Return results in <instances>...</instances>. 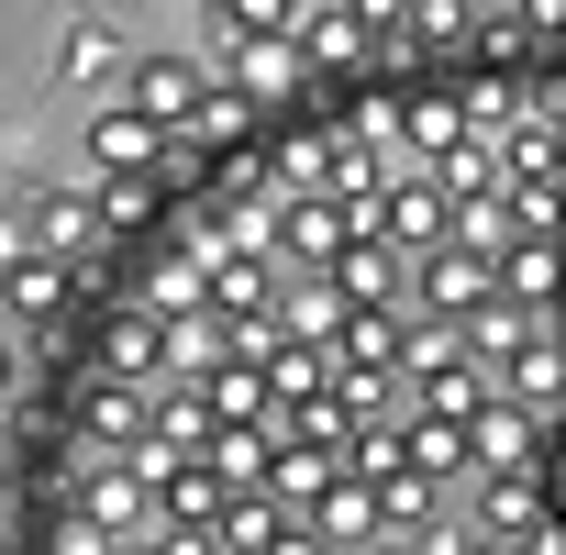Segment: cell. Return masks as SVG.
<instances>
[{"instance_id":"cell-1","label":"cell","mask_w":566,"mask_h":555,"mask_svg":"<svg viewBox=\"0 0 566 555\" xmlns=\"http://www.w3.org/2000/svg\"><path fill=\"white\" fill-rule=\"evenodd\" d=\"M478 478H489V489H478V522H467V533H478V544H533V555H544V544H555V511H544L555 467H544V455H511V467H478Z\"/></svg>"},{"instance_id":"cell-2","label":"cell","mask_w":566,"mask_h":555,"mask_svg":"<svg viewBox=\"0 0 566 555\" xmlns=\"http://www.w3.org/2000/svg\"><path fill=\"white\" fill-rule=\"evenodd\" d=\"M489 290H500L489 255H478V244H455V233H444V244H422V255H411V278H400V301H411V312H433V323H467Z\"/></svg>"},{"instance_id":"cell-3","label":"cell","mask_w":566,"mask_h":555,"mask_svg":"<svg viewBox=\"0 0 566 555\" xmlns=\"http://www.w3.org/2000/svg\"><path fill=\"white\" fill-rule=\"evenodd\" d=\"M290 56H301V78H356V67H378V34L345 12V0H301L290 12Z\"/></svg>"},{"instance_id":"cell-4","label":"cell","mask_w":566,"mask_h":555,"mask_svg":"<svg viewBox=\"0 0 566 555\" xmlns=\"http://www.w3.org/2000/svg\"><path fill=\"white\" fill-rule=\"evenodd\" d=\"M345 233H356V222H345V200H334V189H277V200H266V233H255V244H277L290 266H323V255H334Z\"/></svg>"},{"instance_id":"cell-5","label":"cell","mask_w":566,"mask_h":555,"mask_svg":"<svg viewBox=\"0 0 566 555\" xmlns=\"http://www.w3.org/2000/svg\"><path fill=\"white\" fill-rule=\"evenodd\" d=\"M145 389H156V378H112V367H90V378L67 389V422H78V444L123 455V444L145 433Z\"/></svg>"},{"instance_id":"cell-6","label":"cell","mask_w":566,"mask_h":555,"mask_svg":"<svg viewBox=\"0 0 566 555\" xmlns=\"http://www.w3.org/2000/svg\"><path fill=\"white\" fill-rule=\"evenodd\" d=\"M367 233H378L389 255H422V244H444V189H433V178H378V200H367Z\"/></svg>"},{"instance_id":"cell-7","label":"cell","mask_w":566,"mask_h":555,"mask_svg":"<svg viewBox=\"0 0 566 555\" xmlns=\"http://www.w3.org/2000/svg\"><path fill=\"white\" fill-rule=\"evenodd\" d=\"M211 67H222V90H244V101H290V90H301L290 34H211Z\"/></svg>"},{"instance_id":"cell-8","label":"cell","mask_w":566,"mask_h":555,"mask_svg":"<svg viewBox=\"0 0 566 555\" xmlns=\"http://www.w3.org/2000/svg\"><path fill=\"white\" fill-rule=\"evenodd\" d=\"M23 233L78 266V255L101 244V200H90V189H23Z\"/></svg>"},{"instance_id":"cell-9","label":"cell","mask_w":566,"mask_h":555,"mask_svg":"<svg viewBox=\"0 0 566 555\" xmlns=\"http://www.w3.org/2000/svg\"><path fill=\"white\" fill-rule=\"evenodd\" d=\"M78 156H90V178H134V167H156V156H167V123H145V112L123 101V112H101V123H90V145H78Z\"/></svg>"},{"instance_id":"cell-10","label":"cell","mask_w":566,"mask_h":555,"mask_svg":"<svg viewBox=\"0 0 566 555\" xmlns=\"http://www.w3.org/2000/svg\"><path fill=\"white\" fill-rule=\"evenodd\" d=\"M0 312H12V323H56V312H67V255L23 244L12 266H0Z\"/></svg>"},{"instance_id":"cell-11","label":"cell","mask_w":566,"mask_h":555,"mask_svg":"<svg viewBox=\"0 0 566 555\" xmlns=\"http://www.w3.org/2000/svg\"><path fill=\"white\" fill-rule=\"evenodd\" d=\"M323 367H334V345H301V334H266V345H255V378H266L277 411H301V400L323 389Z\"/></svg>"},{"instance_id":"cell-12","label":"cell","mask_w":566,"mask_h":555,"mask_svg":"<svg viewBox=\"0 0 566 555\" xmlns=\"http://www.w3.org/2000/svg\"><path fill=\"white\" fill-rule=\"evenodd\" d=\"M101 367L112 378H167V312H112L101 323Z\"/></svg>"},{"instance_id":"cell-13","label":"cell","mask_w":566,"mask_h":555,"mask_svg":"<svg viewBox=\"0 0 566 555\" xmlns=\"http://www.w3.org/2000/svg\"><path fill=\"white\" fill-rule=\"evenodd\" d=\"M200 101V56H134V112L178 134V112Z\"/></svg>"},{"instance_id":"cell-14","label":"cell","mask_w":566,"mask_h":555,"mask_svg":"<svg viewBox=\"0 0 566 555\" xmlns=\"http://www.w3.org/2000/svg\"><path fill=\"white\" fill-rule=\"evenodd\" d=\"M334 312H345V301H334V278H323V266H301V290H266V323H277V334H301V345H334Z\"/></svg>"},{"instance_id":"cell-15","label":"cell","mask_w":566,"mask_h":555,"mask_svg":"<svg viewBox=\"0 0 566 555\" xmlns=\"http://www.w3.org/2000/svg\"><path fill=\"white\" fill-rule=\"evenodd\" d=\"M112 67H123V34H112V23H67V34H56V78H67V90H101Z\"/></svg>"},{"instance_id":"cell-16","label":"cell","mask_w":566,"mask_h":555,"mask_svg":"<svg viewBox=\"0 0 566 555\" xmlns=\"http://www.w3.org/2000/svg\"><path fill=\"white\" fill-rule=\"evenodd\" d=\"M90 200H101V233H112V222H156V211H167V189H156V167H134V178H101Z\"/></svg>"},{"instance_id":"cell-17","label":"cell","mask_w":566,"mask_h":555,"mask_svg":"<svg viewBox=\"0 0 566 555\" xmlns=\"http://www.w3.org/2000/svg\"><path fill=\"white\" fill-rule=\"evenodd\" d=\"M467 34H478V56H489V67H522V56H555V45H544L533 23H511V12H478Z\"/></svg>"},{"instance_id":"cell-18","label":"cell","mask_w":566,"mask_h":555,"mask_svg":"<svg viewBox=\"0 0 566 555\" xmlns=\"http://www.w3.org/2000/svg\"><path fill=\"white\" fill-rule=\"evenodd\" d=\"M200 301H211V290H200V233H189V244H178V255L156 266V312L178 323V312H200Z\"/></svg>"},{"instance_id":"cell-19","label":"cell","mask_w":566,"mask_h":555,"mask_svg":"<svg viewBox=\"0 0 566 555\" xmlns=\"http://www.w3.org/2000/svg\"><path fill=\"white\" fill-rule=\"evenodd\" d=\"M200 12H211V34H290L301 0H200Z\"/></svg>"},{"instance_id":"cell-20","label":"cell","mask_w":566,"mask_h":555,"mask_svg":"<svg viewBox=\"0 0 566 555\" xmlns=\"http://www.w3.org/2000/svg\"><path fill=\"white\" fill-rule=\"evenodd\" d=\"M323 167H334V134H290V145H277V178H266V189H323Z\"/></svg>"},{"instance_id":"cell-21","label":"cell","mask_w":566,"mask_h":555,"mask_svg":"<svg viewBox=\"0 0 566 555\" xmlns=\"http://www.w3.org/2000/svg\"><path fill=\"white\" fill-rule=\"evenodd\" d=\"M444 134H455V101H444V90H422V101L400 112V145H444Z\"/></svg>"},{"instance_id":"cell-22","label":"cell","mask_w":566,"mask_h":555,"mask_svg":"<svg viewBox=\"0 0 566 555\" xmlns=\"http://www.w3.org/2000/svg\"><path fill=\"white\" fill-rule=\"evenodd\" d=\"M23 244H34V233H23V200H0V266H12Z\"/></svg>"},{"instance_id":"cell-23","label":"cell","mask_w":566,"mask_h":555,"mask_svg":"<svg viewBox=\"0 0 566 555\" xmlns=\"http://www.w3.org/2000/svg\"><path fill=\"white\" fill-rule=\"evenodd\" d=\"M23 389V356H12V334H0V400H12Z\"/></svg>"},{"instance_id":"cell-24","label":"cell","mask_w":566,"mask_h":555,"mask_svg":"<svg viewBox=\"0 0 566 555\" xmlns=\"http://www.w3.org/2000/svg\"><path fill=\"white\" fill-rule=\"evenodd\" d=\"M0 478H12V411H0Z\"/></svg>"}]
</instances>
